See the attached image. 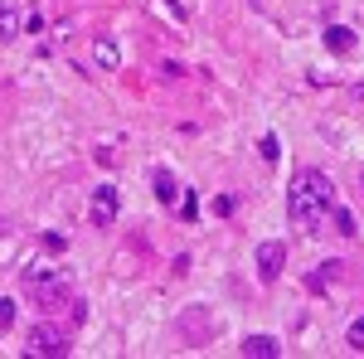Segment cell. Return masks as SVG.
Returning <instances> with one entry per match:
<instances>
[{
	"instance_id": "6da1fadb",
	"label": "cell",
	"mask_w": 364,
	"mask_h": 359,
	"mask_svg": "<svg viewBox=\"0 0 364 359\" xmlns=\"http://www.w3.org/2000/svg\"><path fill=\"white\" fill-rule=\"evenodd\" d=\"M331 204H336V185H331L326 170H301L291 180V190H287V214H291V223L301 233H321Z\"/></svg>"
},
{
	"instance_id": "7a4b0ae2",
	"label": "cell",
	"mask_w": 364,
	"mask_h": 359,
	"mask_svg": "<svg viewBox=\"0 0 364 359\" xmlns=\"http://www.w3.org/2000/svg\"><path fill=\"white\" fill-rule=\"evenodd\" d=\"M25 291H29V301L39 306L44 316L68 311V301H73V282H68L63 272H44V267H29L25 272Z\"/></svg>"
},
{
	"instance_id": "3957f363",
	"label": "cell",
	"mask_w": 364,
	"mask_h": 359,
	"mask_svg": "<svg viewBox=\"0 0 364 359\" xmlns=\"http://www.w3.org/2000/svg\"><path fill=\"white\" fill-rule=\"evenodd\" d=\"M68 350H73L68 331H63V326H49V321H39V326L29 331V345H25V355H34V359H63Z\"/></svg>"
},
{
	"instance_id": "277c9868",
	"label": "cell",
	"mask_w": 364,
	"mask_h": 359,
	"mask_svg": "<svg viewBox=\"0 0 364 359\" xmlns=\"http://www.w3.org/2000/svg\"><path fill=\"white\" fill-rule=\"evenodd\" d=\"M117 209H122L117 190H112V185H97V190H92V204H87L92 228H112V223H117Z\"/></svg>"
},
{
	"instance_id": "5b68a950",
	"label": "cell",
	"mask_w": 364,
	"mask_h": 359,
	"mask_svg": "<svg viewBox=\"0 0 364 359\" xmlns=\"http://www.w3.org/2000/svg\"><path fill=\"white\" fill-rule=\"evenodd\" d=\"M282 262H287V243H262V248H257V277H262V282H277Z\"/></svg>"
},
{
	"instance_id": "8992f818",
	"label": "cell",
	"mask_w": 364,
	"mask_h": 359,
	"mask_svg": "<svg viewBox=\"0 0 364 359\" xmlns=\"http://www.w3.org/2000/svg\"><path fill=\"white\" fill-rule=\"evenodd\" d=\"M238 350H243L248 359H277V355H282V345L272 340V335H248Z\"/></svg>"
},
{
	"instance_id": "52a82bcc",
	"label": "cell",
	"mask_w": 364,
	"mask_h": 359,
	"mask_svg": "<svg viewBox=\"0 0 364 359\" xmlns=\"http://www.w3.org/2000/svg\"><path fill=\"white\" fill-rule=\"evenodd\" d=\"M340 277H345V262H336V257H331V262H321V272L306 277V291H326V286H336Z\"/></svg>"
},
{
	"instance_id": "ba28073f",
	"label": "cell",
	"mask_w": 364,
	"mask_h": 359,
	"mask_svg": "<svg viewBox=\"0 0 364 359\" xmlns=\"http://www.w3.org/2000/svg\"><path fill=\"white\" fill-rule=\"evenodd\" d=\"M10 39H20V10H15V0H0V44H10Z\"/></svg>"
},
{
	"instance_id": "9c48e42d",
	"label": "cell",
	"mask_w": 364,
	"mask_h": 359,
	"mask_svg": "<svg viewBox=\"0 0 364 359\" xmlns=\"http://www.w3.org/2000/svg\"><path fill=\"white\" fill-rule=\"evenodd\" d=\"M151 190H156L161 204H175V199H180V185H175V175H170V170H151Z\"/></svg>"
},
{
	"instance_id": "30bf717a",
	"label": "cell",
	"mask_w": 364,
	"mask_h": 359,
	"mask_svg": "<svg viewBox=\"0 0 364 359\" xmlns=\"http://www.w3.org/2000/svg\"><path fill=\"white\" fill-rule=\"evenodd\" d=\"M326 49H331V54H355V29L331 25L326 29Z\"/></svg>"
},
{
	"instance_id": "8fae6325",
	"label": "cell",
	"mask_w": 364,
	"mask_h": 359,
	"mask_svg": "<svg viewBox=\"0 0 364 359\" xmlns=\"http://www.w3.org/2000/svg\"><path fill=\"white\" fill-rule=\"evenodd\" d=\"M92 54H97V63H102V68H117V44L112 39H107V34H97V44H92Z\"/></svg>"
},
{
	"instance_id": "7c38bea8",
	"label": "cell",
	"mask_w": 364,
	"mask_h": 359,
	"mask_svg": "<svg viewBox=\"0 0 364 359\" xmlns=\"http://www.w3.org/2000/svg\"><path fill=\"white\" fill-rule=\"evenodd\" d=\"M331 214H336V233L350 238V233H355V214H350V209H331Z\"/></svg>"
},
{
	"instance_id": "4fadbf2b",
	"label": "cell",
	"mask_w": 364,
	"mask_h": 359,
	"mask_svg": "<svg viewBox=\"0 0 364 359\" xmlns=\"http://www.w3.org/2000/svg\"><path fill=\"white\" fill-rule=\"evenodd\" d=\"M345 345H350L355 355H364V321H355V326L345 331Z\"/></svg>"
},
{
	"instance_id": "5bb4252c",
	"label": "cell",
	"mask_w": 364,
	"mask_h": 359,
	"mask_svg": "<svg viewBox=\"0 0 364 359\" xmlns=\"http://www.w3.org/2000/svg\"><path fill=\"white\" fill-rule=\"evenodd\" d=\"M83 321H87V301L73 296V301H68V326H83Z\"/></svg>"
},
{
	"instance_id": "9a60e30c",
	"label": "cell",
	"mask_w": 364,
	"mask_h": 359,
	"mask_svg": "<svg viewBox=\"0 0 364 359\" xmlns=\"http://www.w3.org/2000/svg\"><path fill=\"white\" fill-rule=\"evenodd\" d=\"M257 151H262V161H277V156H282V141L277 136H262V146H257Z\"/></svg>"
},
{
	"instance_id": "2e32d148",
	"label": "cell",
	"mask_w": 364,
	"mask_h": 359,
	"mask_svg": "<svg viewBox=\"0 0 364 359\" xmlns=\"http://www.w3.org/2000/svg\"><path fill=\"white\" fill-rule=\"evenodd\" d=\"M10 326H15V306L0 296V331H10Z\"/></svg>"
},
{
	"instance_id": "e0dca14e",
	"label": "cell",
	"mask_w": 364,
	"mask_h": 359,
	"mask_svg": "<svg viewBox=\"0 0 364 359\" xmlns=\"http://www.w3.org/2000/svg\"><path fill=\"white\" fill-rule=\"evenodd\" d=\"M214 214H219V219L233 214V194H219V199H214Z\"/></svg>"
},
{
	"instance_id": "ac0fdd59",
	"label": "cell",
	"mask_w": 364,
	"mask_h": 359,
	"mask_svg": "<svg viewBox=\"0 0 364 359\" xmlns=\"http://www.w3.org/2000/svg\"><path fill=\"white\" fill-rule=\"evenodd\" d=\"M350 102H364V83H355V87H350Z\"/></svg>"
},
{
	"instance_id": "d6986e66",
	"label": "cell",
	"mask_w": 364,
	"mask_h": 359,
	"mask_svg": "<svg viewBox=\"0 0 364 359\" xmlns=\"http://www.w3.org/2000/svg\"><path fill=\"white\" fill-rule=\"evenodd\" d=\"M360 185H364V175H360Z\"/></svg>"
}]
</instances>
